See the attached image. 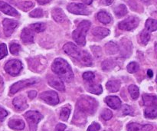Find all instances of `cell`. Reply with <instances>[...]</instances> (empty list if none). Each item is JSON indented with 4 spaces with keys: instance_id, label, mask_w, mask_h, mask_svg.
Returning <instances> with one entry per match:
<instances>
[{
    "instance_id": "45",
    "label": "cell",
    "mask_w": 157,
    "mask_h": 131,
    "mask_svg": "<svg viewBox=\"0 0 157 131\" xmlns=\"http://www.w3.org/2000/svg\"><path fill=\"white\" fill-rule=\"evenodd\" d=\"M36 95H37V92L35 91H31L29 92V98H31V99L35 98V97H36Z\"/></svg>"
},
{
    "instance_id": "5",
    "label": "cell",
    "mask_w": 157,
    "mask_h": 131,
    "mask_svg": "<svg viewBox=\"0 0 157 131\" xmlns=\"http://www.w3.org/2000/svg\"><path fill=\"white\" fill-rule=\"evenodd\" d=\"M25 118L29 124L30 131H36L38 124L43 118L42 115L38 111H28L25 114Z\"/></svg>"
},
{
    "instance_id": "42",
    "label": "cell",
    "mask_w": 157,
    "mask_h": 131,
    "mask_svg": "<svg viewBox=\"0 0 157 131\" xmlns=\"http://www.w3.org/2000/svg\"><path fill=\"white\" fill-rule=\"evenodd\" d=\"M100 129H101V126H100L99 124L96 122L92 123L90 125V127L87 128V131H99Z\"/></svg>"
},
{
    "instance_id": "22",
    "label": "cell",
    "mask_w": 157,
    "mask_h": 131,
    "mask_svg": "<svg viewBox=\"0 0 157 131\" xmlns=\"http://www.w3.org/2000/svg\"><path fill=\"white\" fill-rule=\"evenodd\" d=\"M143 100H144V104L147 106H156L157 104V98L155 95L144 94L143 95Z\"/></svg>"
},
{
    "instance_id": "8",
    "label": "cell",
    "mask_w": 157,
    "mask_h": 131,
    "mask_svg": "<svg viewBox=\"0 0 157 131\" xmlns=\"http://www.w3.org/2000/svg\"><path fill=\"white\" fill-rule=\"evenodd\" d=\"M37 82H38V80L35 79V78L18 81V82L12 84V87H10V94H14L16 92H18V91L21 90V89L25 88V87H28V86H31L32 84H36Z\"/></svg>"
},
{
    "instance_id": "24",
    "label": "cell",
    "mask_w": 157,
    "mask_h": 131,
    "mask_svg": "<svg viewBox=\"0 0 157 131\" xmlns=\"http://www.w3.org/2000/svg\"><path fill=\"white\" fill-rule=\"evenodd\" d=\"M106 52L109 55H114V54L117 53L119 51V47L116 43L113 42V41H110V42L107 43L105 45Z\"/></svg>"
},
{
    "instance_id": "19",
    "label": "cell",
    "mask_w": 157,
    "mask_h": 131,
    "mask_svg": "<svg viewBox=\"0 0 157 131\" xmlns=\"http://www.w3.org/2000/svg\"><path fill=\"white\" fill-rule=\"evenodd\" d=\"M92 34L97 37L99 39L105 38L106 36L110 35V30L105 29V28H101V27H97L94 28L92 31Z\"/></svg>"
},
{
    "instance_id": "7",
    "label": "cell",
    "mask_w": 157,
    "mask_h": 131,
    "mask_svg": "<svg viewBox=\"0 0 157 131\" xmlns=\"http://www.w3.org/2000/svg\"><path fill=\"white\" fill-rule=\"evenodd\" d=\"M140 23V20L137 17L130 16L126 18L124 21L118 24L120 29L124 31H132L136 29Z\"/></svg>"
},
{
    "instance_id": "16",
    "label": "cell",
    "mask_w": 157,
    "mask_h": 131,
    "mask_svg": "<svg viewBox=\"0 0 157 131\" xmlns=\"http://www.w3.org/2000/svg\"><path fill=\"white\" fill-rule=\"evenodd\" d=\"M48 84L51 87H54L56 90L60 91H65V87H64V82L61 81L60 78H51L48 80Z\"/></svg>"
},
{
    "instance_id": "47",
    "label": "cell",
    "mask_w": 157,
    "mask_h": 131,
    "mask_svg": "<svg viewBox=\"0 0 157 131\" xmlns=\"http://www.w3.org/2000/svg\"><path fill=\"white\" fill-rule=\"evenodd\" d=\"M113 1L114 0H102V2L104 5H106V6H110V5H111L113 3Z\"/></svg>"
},
{
    "instance_id": "30",
    "label": "cell",
    "mask_w": 157,
    "mask_h": 131,
    "mask_svg": "<svg viewBox=\"0 0 157 131\" xmlns=\"http://www.w3.org/2000/svg\"><path fill=\"white\" fill-rule=\"evenodd\" d=\"M30 29H32V30H33L34 32H37V33H39V32H42L45 30L46 26L44 23L38 22L31 25Z\"/></svg>"
},
{
    "instance_id": "1",
    "label": "cell",
    "mask_w": 157,
    "mask_h": 131,
    "mask_svg": "<svg viewBox=\"0 0 157 131\" xmlns=\"http://www.w3.org/2000/svg\"><path fill=\"white\" fill-rule=\"evenodd\" d=\"M63 49H64V52L67 55L78 60L84 65L90 66L92 63H93V60H92V58L90 54L86 52V51L81 50L74 43L67 42V44H64Z\"/></svg>"
},
{
    "instance_id": "36",
    "label": "cell",
    "mask_w": 157,
    "mask_h": 131,
    "mask_svg": "<svg viewBox=\"0 0 157 131\" xmlns=\"http://www.w3.org/2000/svg\"><path fill=\"white\" fill-rule=\"evenodd\" d=\"M44 15V12L41 9H35L29 13V16L32 18H41Z\"/></svg>"
},
{
    "instance_id": "46",
    "label": "cell",
    "mask_w": 157,
    "mask_h": 131,
    "mask_svg": "<svg viewBox=\"0 0 157 131\" xmlns=\"http://www.w3.org/2000/svg\"><path fill=\"white\" fill-rule=\"evenodd\" d=\"M37 2H38V4L40 5H45L47 4V3L50 2L51 0H36Z\"/></svg>"
},
{
    "instance_id": "49",
    "label": "cell",
    "mask_w": 157,
    "mask_h": 131,
    "mask_svg": "<svg viewBox=\"0 0 157 131\" xmlns=\"http://www.w3.org/2000/svg\"><path fill=\"white\" fill-rule=\"evenodd\" d=\"M82 2L84 3V4L90 5V4H91L92 2H93V0H82Z\"/></svg>"
},
{
    "instance_id": "38",
    "label": "cell",
    "mask_w": 157,
    "mask_h": 131,
    "mask_svg": "<svg viewBox=\"0 0 157 131\" xmlns=\"http://www.w3.org/2000/svg\"><path fill=\"white\" fill-rule=\"evenodd\" d=\"M101 116H102V118L105 121H108V120L111 119L112 116H113V114L108 109H104V111L101 114Z\"/></svg>"
},
{
    "instance_id": "31",
    "label": "cell",
    "mask_w": 157,
    "mask_h": 131,
    "mask_svg": "<svg viewBox=\"0 0 157 131\" xmlns=\"http://www.w3.org/2000/svg\"><path fill=\"white\" fill-rule=\"evenodd\" d=\"M128 91H129V93H130V96H131V98H133V100L137 99L138 97H139V94H140L139 88H138L137 86L133 85V84H132V85L129 86Z\"/></svg>"
},
{
    "instance_id": "33",
    "label": "cell",
    "mask_w": 157,
    "mask_h": 131,
    "mask_svg": "<svg viewBox=\"0 0 157 131\" xmlns=\"http://www.w3.org/2000/svg\"><path fill=\"white\" fill-rule=\"evenodd\" d=\"M140 41L144 44H147L150 39V35L147 30H144L140 34Z\"/></svg>"
},
{
    "instance_id": "14",
    "label": "cell",
    "mask_w": 157,
    "mask_h": 131,
    "mask_svg": "<svg viewBox=\"0 0 157 131\" xmlns=\"http://www.w3.org/2000/svg\"><path fill=\"white\" fill-rule=\"evenodd\" d=\"M0 11L2 12L3 13L6 14V15H10V16H17V15H18V12H17L16 9L12 7L10 5L2 1H0Z\"/></svg>"
},
{
    "instance_id": "12",
    "label": "cell",
    "mask_w": 157,
    "mask_h": 131,
    "mask_svg": "<svg viewBox=\"0 0 157 131\" xmlns=\"http://www.w3.org/2000/svg\"><path fill=\"white\" fill-rule=\"evenodd\" d=\"M127 131H154L151 125H142L137 123H130L127 125Z\"/></svg>"
},
{
    "instance_id": "25",
    "label": "cell",
    "mask_w": 157,
    "mask_h": 131,
    "mask_svg": "<svg viewBox=\"0 0 157 131\" xmlns=\"http://www.w3.org/2000/svg\"><path fill=\"white\" fill-rule=\"evenodd\" d=\"M144 115L146 118H150V119H154L157 117V108L156 106L150 107L144 110Z\"/></svg>"
},
{
    "instance_id": "44",
    "label": "cell",
    "mask_w": 157,
    "mask_h": 131,
    "mask_svg": "<svg viewBox=\"0 0 157 131\" xmlns=\"http://www.w3.org/2000/svg\"><path fill=\"white\" fill-rule=\"evenodd\" d=\"M66 125L63 124H58L55 127V131H64L66 129Z\"/></svg>"
},
{
    "instance_id": "27",
    "label": "cell",
    "mask_w": 157,
    "mask_h": 131,
    "mask_svg": "<svg viewBox=\"0 0 157 131\" xmlns=\"http://www.w3.org/2000/svg\"><path fill=\"white\" fill-rule=\"evenodd\" d=\"M87 89L88 91L94 94H101L103 91L102 86L101 84H88Z\"/></svg>"
},
{
    "instance_id": "2",
    "label": "cell",
    "mask_w": 157,
    "mask_h": 131,
    "mask_svg": "<svg viewBox=\"0 0 157 131\" xmlns=\"http://www.w3.org/2000/svg\"><path fill=\"white\" fill-rule=\"evenodd\" d=\"M52 69L63 81L70 82L74 79V74L70 64L63 58H56L52 64Z\"/></svg>"
},
{
    "instance_id": "20",
    "label": "cell",
    "mask_w": 157,
    "mask_h": 131,
    "mask_svg": "<svg viewBox=\"0 0 157 131\" xmlns=\"http://www.w3.org/2000/svg\"><path fill=\"white\" fill-rule=\"evenodd\" d=\"M97 17H98V19L99 20L101 23L105 25L109 24L112 20V18L111 16H110V14L107 13L105 11H101L100 12H98Z\"/></svg>"
},
{
    "instance_id": "34",
    "label": "cell",
    "mask_w": 157,
    "mask_h": 131,
    "mask_svg": "<svg viewBox=\"0 0 157 131\" xmlns=\"http://www.w3.org/2000/svg\"><path fill=\"white\" fill-rule=\"evenodd\" d=\"M140 68V65L138 63L136 62H130V64L127 65V71H128L129 73H135V72L137 71Z\"/></svg>"
},
{
    "instance_id": "43",
    "label": "cell",
    "mask_w": 157,
    "mask_h": 131,
    "mask_svg": "<svg viewBox=\"0 0 157 131\" xmlns=\"http://www.w3.org/2000/svg\"><path fill=\"white\" fill-rule=\"evenodd\" d=\"M8 112L5 109L0 107V121H2L7 117Z\"/></svg>"
},
{
    "instance_id": "10",
    "label": "cell",
    "mask_w": 157,
    "mask_h": 131,
    "mask_svg": "<svg viewBox=\"0 0 157 131\" xmlns=\"http://www.w3.org/2000/svg\"><path fill=\"white\" fill-rule=\"evenodd\" d=\"M40 98L50 105H56L59 103V98H58V94L52 91L41 93L40 95Z\"/></svg>"
},
{
    "instance_id": "29",
    "label": "cell",
    "mask_w": 157,
    "mask_h": 131,
    "mask_svg": "<svg viewBox=\"0 0 157 131\" xmlns=\"http://www.w3.org/2000/svg\"><path fill=\"white\" fill-rule=\"evenodd\" d=\"M145 26L149 32H155L157 29V21L153 18H148L146 21Z\"/></svg>"
},
{
    "instance_id": "3",
    "label": "cell",
    "mask_w": 157,
    "mask_h": 131,
    "mask_svg": "<svg viewBox=\"0 0 157 131\" xmlns=\"http://www.w3.org/2000/svg\"><path fill=\"white\" fill-rule=\"evenodd\" d=\"M90 27V22L87 20L82 21L78 25L72 34L73 39L75 42L81 46H84L86 44V35Z\"/></svg>"
},
{
    "instance_id": "11",
    "label": "cell",
    "mask_w": 157,
    "mask_h": 131,
    "mask_svg": "<svg viewBox=\"0 0 157 131\" xmlns=\"http://www.w3.org/2000/svg\"><path fill=\"white\" fill-rule=\"evenodd\" d=\"M3 24V29H4V33L6 36L9 37L15 29L18 27V22L15 20L9 19V18H5L2 21Z\"/></svg>"
},
{
    "instance_id": "40",
    "label": "cell",
    "mask_w": 157,
    "mask_h": 131,
    "mask_svg": "<svg viewBox=\"0 0 157 131\" xmlns=\"http://www.w3.org/2000/svg\"><path fill=\"white\" fill-rule=\"evenodd\" d=\"M34 6V4L32 2H21V5L19 6V7L21 9H23L24 11H27L28 9H30L31 8H32Z\"/></svg>"
},
{
    "instance_id": "4",
    "label": "cell",
    "mask_w": 157,
    "mask_h": 131,
    "mask_svg": "<svg viewBox=\"0 0 157 131\" xmlns=\"http://www.w3.org/2000/svg\"><path fill=\"white\" fill-rule=\"evenodd\" d=\"M97 106H98L97 101L89 97H83L78 102V109L84 113H94L95 109L97 108Z\"/></svg>"
},
{
    "instance_id": "39",
    "label": "cell",
    "mask_w": 157,
    "mask_h": 131,
    "mask_svg": "<svg viewBox=\"0 0 157 131\" xmlns=\"http://www.w3.org/2000/svg\"><path fill=\"white\" fill-rule=\"evenodd\" d=\"M95 78V75L93 72L87 71L83 74V78L87 81H92Z\"/></svg>"
},
{
    "instance_id": "15",
    "label": "cell",
    "mask_w": 157,
    "mask_h": 131,
    "mask_svg": "<svg viewBox=\"0 0 157 131\" xmlns=\"http://www.w3.org/2000/svg\"><path fill=\"white\" fill-rule=\"evenodd\" d=\"M52 17L55 19V21H56L58 23L64 22L67 19V17H66L64 11L61 9H60V8H55V9H54L52 10Z\"/></svg>"
},
{
    "instance_id": "21",
    "label": "cell",
    "mask_w": 157,
    "mask_h": 131,
    "mask_svg": "<svg viewBox=\"0 0 157 131\" xmlns=\"http://www.w3.org/2000/svg\"><path fill=\"white\" fill-rule=\"evenodd\" d=\"M9 127L15 130H21L25 128V123L21 120H11L9 122Z\"/></svg>"
},
{
    "instance_id": "50",
    "label": "cell",
    "mask_w": 157,
    "mask_h": 131,
    "mask_svg": "<svg viewBox=\"0 0 157 131\" xmlns=\"http://www.w3.org/2000/svg\"><path fill=\"white\" fill-rule=\"evenodd\" d=\"M142 1H144V2H148L149 0H142Z\"/></svg>"
},
{
    "instance_id": "9",
    "label": "cell",
    "mask_w": 157,
    "mask_h": 131,
    "mask_svg": "<svg viewBox=\"0 0 157 131\" xmlns=\"http://www.w3.org/2000/svg\"><path fill=\"white\" fill-rule=\"evenodd\" d=\"M68 12L75 15H87L90 14V11L87 8V6L84 4H80V3H71L67 7Z\"/></svg>"
},
{
    "instance_id": "13",
    "label": "cell",
    "mask_w": 157,
    "mask_h": 131,
    "mask_svg": "<svg viewBox=\"0 0 157 131\" xmlns=\"http://www.w3.org/2000/svg\"><path fill=\"white\" fill-rule=\"evenodd\" d=\"M21 41L24 44H32L34 42V34L29 28H25L21 33Z\"/></svg>"
},
{
    "instance_id": "37",
    "label": "cell",
    "mask_w": 157,
    "mask_h": 131,
    "mask_svg": "<svg viewBox=\"0 0 157 131\" xmlns=\"http://www.w3.org/2000/svg\"><path fill=\"white\" fill-rule=\"evenodd\" d=\"M7 47L6 44L4 43H0V59H2L3 58L7 55Z\"/></svg>"
},
{
    "instance_id": "18",
    "label": "cell",
    "mask_w": 157,
    "mask_h": 131,
    "mask_svg": "<svg viewBox=\"0 0 157 131\" xmlns=\"http://www.w3.org/2000/svg\"><path fill=\"white\" fill-rule=\"evenodd\" d=\"M105 102L107 105L113 109H118L121 105V101L117 96H109L105 98Z\"/></svg>"
},
{
    "instance_id": "26",
    "label": "cell",
    "mask_w": 157,
    "mask_h": 131,
    "mask_svg": "<svg viewBox=\"0 0 157 131\" xmlns=\"http://www.w3.org/2000/svg\"><path fill=\"white\" fill-rule=\"evenodd\" d=\"M113 11H114L115 15L117 17H119V18L124 16L127 13V6L124 4H121L119 6H117Z\"/></svg>"
},
{
    "instance_id": "35",
    "label": "cell",
    "mask_w": 157,
    "mask_h": 131,
    "mask_svg": "<svg viewBox=\"0 0 157 131\" xmlns=\"http://www.w3.org/2000/svg\"><path fill=\"white\" fill-rule=\"evenodd\" d=\"M21 51V46L17 43H11L10 44V52L12 55H18L19 52Z\"/></svg>"
},
{
    "instance_id": "28",
    "label": "cell",
    "mask_w": 157,
    "mask_h": 131,
    "mask_svg": "<svg viewBox=\"0 0 157 131\" xmlns=\"http://www.w3.org/2000/svg\"><path fill=\"white\" fill-rule=\"evenodd\" d=\"M117 65V61L113 59H107L103 62L102 68L104 71L112 70Z\"/></svg>"
},
{
    "instance_id": "23",
    "label": "cell",
    "mask_w": 157,
    "mask_h": 131,
    "mask_svg": "<svg viewBox=\"0 0 157 131\" xmlns=\"http://www.w3.org/2000/svg\"><path fill=\"white\" fill-rule=\"evenodd\" d=\"M106 87L110 92H117L119 91L120 87H121V82L117 80L110 81L107 83Z\"/></svg>"
},
{
    "instance_id": "6",
    "label": "cell",
    "mask_w": 157,
    "mask_h": 131,
    "mask_svg": "<svg viewBox=\"0 0 157 131\" xmlns=\"http://www.w3.org/2000/svg\"><path fill=\"white\" fill-rule=\"evenodd\" d=\"M5 71L12 76H16L22 69V64L19 60L13 59L8 61L5 65Z\"/></svg>"
},
{
    "instance_id": "41",
    "label": "cell",
    "mask_w": 157,
    "mask_h": 131,
    "mask_svg": "<svg viewBox=\"0 0 157 131\" xmlns=\"http://www.w3.org/2000/svg\"><path fill=\"white\" fill-rule=\"evenodd\" d=\"M122 111H123V114H124V115H132L133 114V111H132L131 107H130V106L127 105V104H125V105L123 106Z\"/></svg>"
},
{
    "instance_id": "17",
    "label": "cell",
    "mask_w": 157,
    "mask_h": 131,
    "mask_svg": "<svg viewBox=\"0 0 157 131\" xmlns=\"http://www.w3.org/2000/svg\"><path fill=\"white\" fill-rule=\"evenodd\" d=\"M13 105L17 110H24L28 107L26 99L22 96H18L13 100Z\"/></svg>"
},
{
    "instance_id": "32",
    "label": "cell",
    "mask_w": 157,
    "mask_h": 131,
    "mask_svg": "<svg viewBox=\"0 0 157 131\" xmlns=\"http://www.w3.org/2000/svg\"><path fill=\"white\" fill-rule=\"evenodd\" d=\"M71 114V110L67 107H63L61 110V112H60V118H61L62 121H66L68 119L69 116H70Z\"/></svg>"
},
{
    "instance_id": "48",
    "label": "cell",
    "mask_w": 157,
    "mask_h": 131,
    "mask_svg": "<svg viewBox=\"0 0 157 131\" xmlns=\"http://www.w3.org/2000/svg\"><path fill=\"white\" fill-rule=\"evenodd\" d=\"M147 75H148V77H149V78H153V71L150 70V69H149L148 71H147Z\"/></svg>"
}]
</instances>
